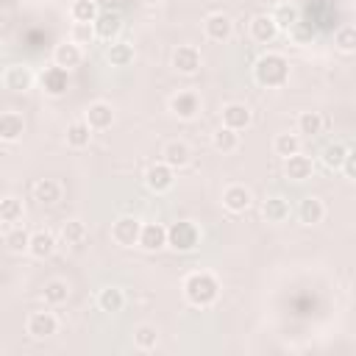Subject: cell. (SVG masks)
<instances>
[{"label":"cell","instance_id":"obj_15","mask_svg":"<svg viewBox=\"0 0 356 356\" xmlns=\"http://www.w3.org/2000/svg\"><path fill=\"white\" fill-rule=\"evenodd\" d=\"M83 122H86L92 131H106V128H111V122H114V108H111L108 103H103V100L89 103Z\"/></svg>","mask_w":356,"mask_h":356},{"label":"cell","instance_id":"obj_2","mask_svg":"<svg viewBox=\"0 0 356 356\" xmlns=\"http://www.w3.org/2000/svg\"><path fill=\"white\" fill-rule=\"evenodd\" d=\"M253 78H256L259 86H267V89L284 86L286 78H289V61L281 53H264L253 64Z\"/></svg>","mask_w":356,"mask_h":356},{"label":"cell","instance_id":"obj_6","mask_svg":"<svg viewBox=\"0 0 356 356\" xmlns=\"http://www.w3.org/2000/svg\"><path fill=\"white\" fill-rule=\"evenodd\" d=\"M92 28H95V39L114 42L122 31V17H120V11H97Z\"/></svg>","mask_w":356,"mask_h":356},{"label":"cell","instance_id":"obj_42","mask_svg":"<svg viewBox=\"0 0 356 356\" xmlns=\"http://www.w3.org/2000/svg\"><path fill=\"white\" fill-rule=\"evenodd\" d=\"M339 170L345 172V178H356V153H353V147H348V153H345Z\"/></svg>","mask_w":356,"mask_h":356},{"label":"cell","instance_id":"obj_29","mask_svg":"<svg viewBox=\"0 0 356 356\" xmlns=\"http://www.w3.org/2000/svg\"><path fill=\"white\" fill-rule=\"evenodd\" d=\"M61 242L70 245V248L83 245V242H86V222H81V220H67V222L61 225Z\"/></svg>","mask_w":356,"mask_h":356},{"label":"cell","instance_id":"obj_8","mask_svg":"<svg viewBox=\"0 0 356 356\" xmlns=\"http://www.w3.org/2000/svg\"><path fill=\"white\" fill-rule=\"evenodd\" d=\"M203 31L211 42H228L231 33H234V19L222 11H211L206 19H203Z\"/></svg>","mask_w":356,"mask_h":356},{"label":"cell","instance_id":"obj_23","mask_svg":"<svg viewBox=\"0 0 356 356\" xmlns=\"http://www.w3.org/2000/svg\"><path fill=\"white\" fill-rule=\"evenodd\" d=\"M22 134H25V120H22V114H17V111L0 114V139H3V142H17Z\"/></svg>","mask_w":356,"mask_h":356},{"label":"cell","instance_id":"obj_38","mask_svg":"<svg viewBox=\"0 0 356 356\" xmlns=\"http://www.w3.org/2000/svg\"><path fill=\"white\" fill-rule=\"evenodd\" d=\"M334 44H337L339 53H353L356 50V28L353 25H342L334 33Z\"/></svg>","mask_w":356,"mask_h":356},{"label":"cell","instance_id":"obj_22","mask_svg":"<svg viewBox=\"0 0 356 356\" xmlns=\"http://www.w3.org/2000/svg\"><path fill=\"white\" fill-rule=\"evenodd\" d=\"M298 217H300L303 225H317V222H323V217H325V206H323V200L314 197V195L303 197L300 206H298Z\"/></svg>","mask_w":356,"mask_h":356},{"label":"cell","instance_id":"obj_25","mask_svg":"<svg viewBox=\"0 0 356 356\" xmlns=\"http://www.w3.org/2000/svg\"><path fill=\"white\" fill-rule=\"evenodd\" d=\"M164 159V164H170L172 170H178V167H186L189 164V159H192V150H189V145L186 142H170L167 147H164V153H161Z\"/></svg>","mask_w":356,"mask_h":356},{"label":"cell","instance_id":"obj_9","mask_svg":"<svg viewBox=\"0 0 356 356\" xmlns=\"http://www.w3.org/2000/svg\"><path fill=\"white\" fill-rule=\"evenodd\" d=\"M170 111H172L178 120H195L197 111H200V97H197V92L184 89V92L172 95V97H170Z\"/></svg>","mask_w":356,"mask_h":356},{"label":"cell","instance_id":"obj_26","mask_svg":"<svg viewBox=\"0 0 356 356\" xmlns=\"http://www.w3.org/2000/svg\"><path fill=\"white\" fill-rule=\"evenodd\" d=\"M261 214H264V220H267V222H284V220L289 217V200H286V197H281V195H273V197H267V200H264Z\"/></svg>","mask_w":356,"mask_h":356},{"label":"cell","instance_id":"obj_21","mask_svg":"<svg viewBox=\"0 0 356 356\" xmlns=\"http://www.w3.org/2000/svg\"><path fill=\"white\" fill-rule=\"evenodd\" d=\"M33 200L42 206H53L61 200V184L56 178H39L33 184Z\"/></svg>","mask_w":356,"mask_h":356},{"label":"cell","instance_id":"obj_43","mask_svg":"<svg viewBox=\"0 0 356 356\" xmlns=\"http://www.w3.org/2000/svg\"><path fill=\"white\" fill-rule=\"evenodd\" d=\"M145 6H159V3H164V0H142Z\"/></svg>","mask_w":356,"mask_h":356},{"label":"cell","instance_id":"obj_17","mask_svg":"<svg viewBox=\"0 0 356 356\" xmlns=\"http://www.w3.org/2000/svg\"><path fill=\"white\" fill-rule=\"evenodd\" d=\"M83 61V47H78L75 42H61L53 50V64L64 67V70H75Z\"/></svg>","mask_w":356,"mask_h":356},{"label":"cell","instance_id":"obj_1","mask_svg":"<svg viewBox=\"0 0 356 356\" xmlns=\"http://www.w3.org/2000/svg\"><path fill=\"white\" fill-rule=\"evenodd\" d=\"M217 295H220V284H217V278L211 273L200 270V273L186 275V281H184V298L192 306L206 309V306H211L217 300Z\"/></svg>","mask_w":356,"mask_h":356},{"label":"cell","instance_id":"obj_34","mask_svg":"<svg viewBox=\"0 0 356 356\" xmlns=\"http://www.w3.org/2000/svg\"><path fill=\"white\" fill-rule=\"evenodd\" d=\"M97 0H72V6H70V17H72V22H95V17H97Z\"/></svg>","mask_w":356,"mask_h":356},{"label":"cell","instance_id":"obj_20","mask_svg":"<svg viewBox=\"0 0 356 356\" xmlns=\"http://www.w3.org/2000/svg\"><path fill=\"white\" fill-rule=\"evenodd\" d=\"M250 36H253V42H259V44L273 42V39L278 36V28H275L273 17H270V14H256V17L250 19Z\"/></svg>","mask_w":356,"mask_h":356},{"label":"cell","instance_id":"obj_14","mask_svg":"<svg viewBox=\"0 0 356 356\" xmlns=\"http://www.w3.org/2000/svg\"><path fill=\"white\" fill-rule=\"evenodd\" d=\"M253 114L245 103H225L222 106V125L231 128V131H245L250 125Z\"/></svg>","mask_w":356,"mask_h":356},{"label":"cell","instance_id":"obj_7","mask_svg":"<svg viewBox=\"0 0 356 356\" xmlns=\"http://www.w3.org/2000/svg\"><path fill=\"white\" fill-rule=\"evenodd\" d=\"M39 83H42V89L50 97H61L67 92V86H70V70L53 64V67H47V70L39 72Z\"/></svg>","mask_w":356,"mask_h":356},{"label":"cell","instance_id":"obj_35","mask_svg":"<svg viewBox=\"0 0 356 356\" xmlns=\"http://www.w3.org/2000/svg\"><path fill=\"white\" fill-rule=\"evenodd\" d=\"M134 345H136L139 350H153V348L159 345V331H156V325H147V323L136 325V328H134Z\"/></svg>","mask_w":356,"mask_h":356},{"label":"cell","instance_id":"obj_36","mask_svg":"<svg viewBox=\"0 0 356 356\" xmlns=\"http://www.w3.org/2000/svg\"><path fill=\"white\" fill-rule=\"evenodd\" d=\"M273 150H275L281 159L295 156V153H300V136H298V134H278V136L273 139Z\"/></svg>","mask_w":356,"mask_h":356},{"label":"cell","instance_id":"obj_18","mask_svg":"<svg viewBox=\"0 0 356 356\" xmlns=\"http://www.w3.org/2000/svg\"><path fill=\"white\" fill-rule=\"evenodd\" d=\"M3 83H6V89H11V92H25V89H31V83H33V72H31L25 64H11V67L3 72Z\"/></svg>","mask_w":356,"mask_h":356},{"label":"cell","instance_id":"obj_12","mask_svg":"<svg viewBox=\"0 0 356 356\" xmlns=\"http://www.w3.org/2000/svg\"><path fill=\"white\" fill-rule=\"evenodd\" d=\"M136 245H139L142 250H147V253L161 250V248L167 245V228H164L161 222H142Z\"/></svg>","mask_w":356,"mask_h":356},{"label":"cell","instance_id":"obj_13","mask_svg":"<svg viewBox=\"0 0 356 356\" xmlns=\"http://www.w3.org/2000/svg\"><path fill=\"white\" fill-rule=\"evenodd\" d=\"M25 328H28V334H31L33 339H47V337H53V334L58 331V320H56L53 312H33V314L28 317Z\"/></svg>","mask_w":356,"mask_h":356},{"label":"cell","instance_id":"obj_30","mask_svg":"<svg viewBox=\"0 0 356 356\" xmlns=\"http://www.w3.org/2000/svg\"><path fill=\"white\" fill-rule=\"evenodd\" d=\"M42 298H44V303H50V306H61V303H67V298H70V286H67V281H61V278L47 281L44 289H42Z\"/></svg>","mask_w":356,"mask_h":356},{"label":"cell","instance_id":"obj_28","mask_svg":"<svg viewBox=\"0 0 356 356\" xmlns=\"http://www.w3.org/2000/svg\"><path fill=\"white\" fill-rule=\"evenodd\" d=\"M211 145H214V150H220V153H234V150L239 147V134L231 131V128H225V125H220V128L211 134Z\"/></svg>","mask_w":356,"mask_h":356},{"label":"cell","instance_id":"obj_32","mask_svg":"<svg viewBox=\"0 0 356 356\" xmlns=\"http://www.w3.org/2000/svg\"><path fill=\"white\" fill-rule=\"evenodd\" d=\"M92 142V128L83 122V120H78V122H70L67 125V145L70 147H86Z\"/></svg>","mask_w":356,"mask_h":356},{"label":"cell","instance_id":"obj_11","mask_svg":"<svg viewBox=\"0 0 356 356\" xmlns=\"http://www.w3.org/2000/svg\"><path fill=\"white\" fill-rule=\"evenodd\" d=\"M250 203H253V195H250L248 186H242V184H231V186L222 189V206H225L231 214H242V211H248Z\"/></svg>","mask_w":356,"mask_h":356},{"label":"cell","instance_id":"obj_37","mask_svg":"<svg viewBox=\"0 0 356 356\" xmlns=\"http://www.w3.org/2000/svg\"><path fill=\"white\" fill-rule=\"evenodd\" d=\"M348 147H350V145H342V142H334V145L323 147V164H325L328 170H339V167H342V159H345V153H348Z\"/></svg>","mask_w":356,"mask_h":356},{"label":"cell","instance_id":"obj_31","mask_svg":"<svg viewBox=\"0 0 356 356\" xmlns=\"http://www.w3.org/2000/svg\"><path fill=\"white\" fill-rule=\"evenodd\" d=\"M298 134L303 136H320L323 134V114L320 111H300L298 117Z\"/></svg>","mask_w":356,"mask_h":356},{"label":"cell","instance_id":"obj_33","mask_svg":"<svg viewBox=\"0 0 356 356\" xmlns=\"http://www.w3.org/2000/svg\"><path fill=\"white\" fill-rule=\"evenodd\" d=\"M106 58H108L111 67H128L134 61V44H128V42H111Z\"/></svg>","mask_w":356,"mask_h":356},{"label":"cell","instance_id":"obj_4","mask_svg":"<svg viewBox=\"0 0 356 356\" xmlns=\"http://www.w3.org/2000/svg\"><path fill=\"white\" fill-rule=\"evenodd\" d=\"M139 228H142V220H139V217L122 214V217H117L114 225H111V239H114L117 245H122V248H134L136 239H139Z\"/></svg>","mask_w":356,"mask_h":356},{"label":"cell","instance_id":"obj_5","mask_svg":"<svg viewBox=\"0 0 356 356\" xmlns=\"http://www.w3.org/2000/svg\"><path fill=\"white\" fill-rule=\"evenodd\" d=\"M172 181H175V170L170 164H164V161H156V164H150L145 170V186L150 192H156V195L167 192L172 186Z\"/></svg>","mask_w":356,"mask_h":356},{"label":"cell","instance_id":"obj_27","mask_svg":"<svg viewBox=\"0 0 356 356\" xmlns=\"http://www.w3.org/2000/svg\"><path fill=\"white\" fill-rule=\"evenodd\" d=\"M270 17H273V22H275L278 31H289L295 22H300V14H298V8L292 3H278Z\"/></svg>","mask_w":356,"mask_h":356},{"label":"cell","instance_id":"obj_16","mask_svg":"<svg viewBox=\"0 0 356 356\" xmlns=\"http://www.w3.org/2000/svg\"><path fill=\"white\" fill-rule=\"evenodd\" d=\"M284 175H286L289 181H306V178L314 175V161H312L309 156H300V153L286 156V159H284Z\"/></svg>","mask_w":356,"mask_h":356},{"label":"cell","instance_id":"obj_40","mask_svg":"<svg viewBox=\"0 0 356 356\" xmlns=\"http://www.w3.org/2000/svg\"><path fill=\"white\" fill-rule=\"evenodd\" d=\"M0 220H3V222H17V220H22V200H19V197H3V200H0Z\"/></svg>","mask_w":356,"mask_h":356},{"label":"cell","instance_id":"obj_10","mask_svg":"<svg viewBox=\"0 0 356 356\" xmlns=\"http://www.w3.org/2000/svg\"><path fill=\"white\" fill-rule=\"evenodd\" d=\"M172 70L181 75H195L200 70V50L195 44H181L172 53Z\"/></svg>","mask_w":356,"mask_h":356},{"label":"cell","instance_id":"obj_3","mask_svg":"<svg viewBox=\"0 0 356 356\" xmlns=\"http://www.w3.org/2000/svg\"><path fill=\"white\" fill-rule=\"evenodd\" d=\"M167 245L178 253H189L200 245V228L192 220H178L167 228Z\"/></svg>","mask_w":356,"mask_h":356},{"label":"cell","instance_id":"obj_19","mask_svg":"<svg viewBox=\"0 0 356 356\" xmlns=\"http://www.w3.org/2000/svg\"><path fill=\"white\" fill-rule=\"evenodd\" d=\"M56 234L53 231H36V234H31V242H28V253L33 256V259H47V256H53L56 253Z\"/></svg>","mask_w":356,"mask_h":356},{"label":"cell","instance_id":"obj_41","mask_svg":"<svg viewBox=\"0 0 356 356\" xmlns=\"http://www.w3.org/2000/svg\"><path fill=\"white\" fill-rule=\"evenodd\" d=\"M92 39H95L92 22H72V28H70V42H75L78 47H83V44H92Z\"/></svg>","mask_w":356,"mask_h":356},{"label":"cell","instance_id":"obj_39","mask_svg":"<svg viewBox=\"0 0 356 356\" xmlns=\"http://www.w3.org/2000/svg\"><path fill=\"white\" fill-rule=\"evenodd\" d=\"M3 242H6V248H8L11 253H25V250H28V242H31V234H28L25 228H11Z\"/></svg>","mask_w":356,"mask_h":356},{"label":"cell","instance_id":"obj_24","mask_svg":"<svg viewBox=\"0 0 356 356\" xmlns=\"http://www.w3.org/2000/svg\"><path fill=\"white\" fill-rule=\"evenodd\" d=\"M97 306H100V312H108V314L122 312V306H125L122 289H120V286H103V289L97 292Z\"/></svg>","mask_w":356,"mask_h":356}]
</instances>
